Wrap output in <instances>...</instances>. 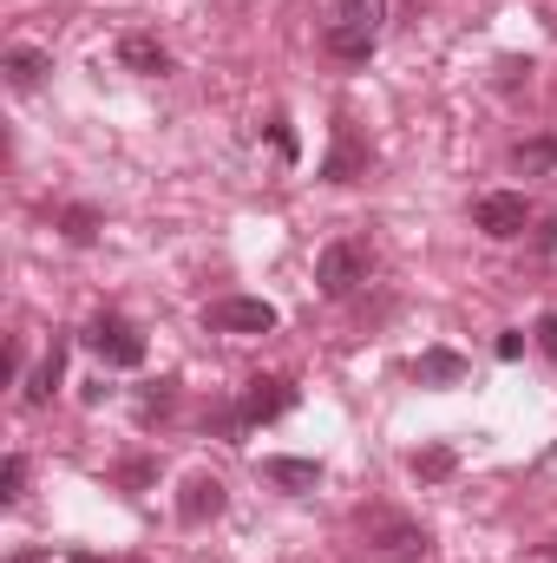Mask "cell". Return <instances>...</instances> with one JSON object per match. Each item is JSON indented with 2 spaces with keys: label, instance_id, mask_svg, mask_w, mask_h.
I'll list each match as a JSON object with an SVG mask.
<instances>
[{
  "label": "cell",
  "instance_id": "1",
  "mask_svg": "<svg viewBox=\"0 0 557 563\" xmlns=\"http://www.w3.org/2000/svg\"><path fill=\"white\" fill-rule=\"evenodd\" d=\"M381 13H387V0H335V13H328V53L335 59H368L374 40H381Z\"/></svg>",
  "mask_w": 557,
  "mask_h": 563
},
{
  "label": "cell",
  "instance_id": "2",
  "mask_svg": "<svg viewBox=\"0 0 557 563\" xmlns=\"http://www.w3.org/2000/svg\"><path fill=\"white\" fill-rule=\"evenodd\" d=\"M374 269V256H368V243H328L321 250V263H315V282H321V295L328 301H348L361 282Z\"/></svg>",
  "mask_w": 557,
  "mask_h": 563
},
{
  "label": "cell",
  "instance_id": "3",
  "mask_svg": "<svg viewBox=\"0 0 557 563\" xmlns=\"http://www.w3.org/2000/svg\"><path fill=\"white\" fill-rule=\"evenodd\" d=\"M86 347H92L106 367H144V334L125 314H92V321H86Z\"/></svg>",
  "mask_w": 557,
  "mask_h": 563
},
{
  "label": "cell",
  "instance_id": "4",
  "mask_svg": "<svg viewBox=\"0 0 557 563\" xmlns=\"http://www.w3.org/2000/svg\"><path fill=\"white\" fill-rule=\"evenodd\" d=\"M472 223H479L492 243H512V236H525L532 203H525L518 190H492V197H479V203H472Z\"/></svg>",
  "mask_w": 557,
  "mask_h": 563
},
{
  "label": "cell",
  "instance_id": "5",
  "mask_svg": "<svg viewBox=\"0 0 557 563\" xmlns=\"http://www.w3.org/2000/svg\"><path fill=\"white\" fill-rule=\"evenodd\" d=\"M361 531H368V544L381 558H426V531L394 518V511H361Z\"/></svg>",
  "mask_w": 557,
  "mask_h": 563
},
{
  "label": "cell",
  "instance_id": "6",
  "mask_svg": "<svg viewBox=\"0 0 557 563\" xmlns=\"http://www.w3.org/2000/svg\"><path fill=\"white\" fill-rule=\"evenodd\" d=\"M204 321H210L217 334H270V328H276V308L256 301V295H223V301H210Z\"/></svg>",
  "mask_w": 557,
  "mask_h": 563
},
{
  "label": "cell",
  "instance_id": "7",
  "mask_svg": "<svg viewBox=\"0 0 557 563\" xmlns=\"http://www.w3.org/2000/svg\"><path fill=\"white\" fill-rule=\"evenodd\" d=\"M217 511H223V478L190 472V478H184V492H177V518H184V525H210Z\"/></svg>",
  "mask_w": 557,
  "mask_h": 563
},
{
  "label": "cell",
  "instance_id": "8",
  "mask_svg": "<svg viewBox=\"0 0 557 563\" xmlns=\"http://www.w3.org/2000/svg\"><path fill=\"white\" fill-rule=\"evenodd\" d=\"M295 407V387L288 380H250V394H243V407H237V420L243 426H263V420H276V413H288Z\"/></svg>",
  "mask_w": 557,
  "mask_h": 563
},
{
  "label": "cell",
  "instance_id": "9",
  "mask_svg": "<svg viewBox=\"0 0 557 563\" xmlns=\"http://www.w3.org/2000/svg\"><path fill=\"white\" fill-rule=\"evenodd\" d=\"M361 170H368V151L354 139V125H335V151L321 157V177H328V184H354Z\"/></svg>",
  "mask_w": 557,
  "mask_h": 563
},
{
  "label": "cell",
  "instance_id": "10",
  "mask_svg": "<svg viewBox=\"0 0 557 563\" xmlns=\"http://www.w3.org/2000/svg\"><path fill=\"white\" fill-rule=\"evenodd\" d=\"M119 66H125V73H144V79H157V73H171V53H164L151 33H125V40H119Z\"/></svg>",
  "mask_w": 557,
  "mask_h": 563
},
{
  "label": "cell",
  "instance_id": "11",
  "mask_svg": "<svg viewBox=\"0 0 557 563\" xmlns=\"http://www.w3.org/2000/svg\"><path fill=\"white\" fill-rule=\"evenodd\" d=\"M46 73H53V59H46L40 46H13V53H7V86H13V92H33Z\"/></svg>",
  "mask_w": 557,
  "mask_h": 563
},
{
  "label": "cell",
  "instance_id": "12",
  "mask_svg": "<svg viewBox=\"0 0 557 563\" xmlns=\"http://www.w3.org/2000/svg\"><path fill=\"white\" fill-rule=\"evenodd\" d=\"M59 374H66V341H53L46 361L33 367V380H26V407H46V400L59 394Z\"/></svg>",
  "mask_w": 557,
  "mask_h": 563
},
{
  "label": "cell",
  "instance_id": "13",
  "mask_svg": "<svg viewBox=\"0 0 557 563\" xmlns=\"http://www.w3.org/2000/svg\"><path fill=\"white\" fill-rule=\"evenodd\" d=\"M263 478L282 485V492H308V485L321 478V465H315V459H263Z\"/></svg>",
  "mask_w": 557,
  "mask_h": 563
},
{
  "label": "cell",
  "instance_id": "14",
  "mask_svg": "<svg viewBox=\"0 0 557 563\" xmlns=\"http://www.w3.org/2000/svg\"><path fill=\"white\" fill-rule=\"evenodd\" d=\"M419 380H426V387H452V380H466V361L446 354V347H426V354H419Z\"/></svg>",
  "mask_w": 557,
  "mask_h": 563
},
{
  "label": "cell",
  "instance_id": "15",
  "mask_svg": "<svg viewBox=\"0 0 557 563\" xmlns=\"http://www.w3.org/2000/svg\"><path fill=\"white\" fill-rule=\"evenodd\" d=\"M512 164H518V170H551V164H557V144H551V139L512 144Z\"/></svg>",
  "mask_w": 557,
  "mask_h": 563
},
{
  "label": "cell",
  "instance_id": "16",
  "mask_svg": "<svg viewBox=\"0 0 557 563\" xmlns=\"http://www.w3.org/2000/svg\"><path fill=\"white\" fill-rule=\"evenodd\" d=\"M59 230H66V243H92V236H99V217H92L86 203H73V210L59 217Z\"/></svg>",
  "mask_w": 557,
  "mask_h": 563
},
{
  "label": "cell",
  "instance_id": "17",
  "mask_svg": "<svg viewBox=\"0 0 557 563\" xmlns=\"http://www.w3.org/2000/svg\"><path fill=\"white\" fill-rule=\"evenodd\" d=\"M414 472L419 478H452V452L446 445H426V452H414Z\"/></svg>",
  "mask_w": 557,
  "mask_h": 563
},
{
  "label": "cell",
  "instance_id": "18",
  "mask_svg": "<svg viewBox=\"0 0 557 563\" xmlns=\"http://www.w3.org/2000/svg\"><path fill=\"white\" fill-rule=\"evenodd\" d=\"M20 492H26V459L13 452V459L0 465V498H7V505H20Z\"/></svg>",
  "mask_w": 557,
  "mask_h": 563
},
{
  "label": "cell",
  "instance_id": "19",
  "mask_svg": "<svg viewBox=\"0 0 557 563\" xmlns=\"http://www.w3.org/2000/svg\"><path fill=\"white\" fill-rule=\"evenodd\" d=\"M270 139H276V151L295 164V132H288V119H276V125H270Z\"/></svg>",
  "mask_w": 557,
  "mask_h": 563
},
{
  "label": "cell",
  "instance_id": "20",
  "mask_svg": "<svg viewBox=\"0 0 557 563\" xmlns=\"http://www.w3.org/2000/svg\"><path fill=\"white\" fill-rule=\"evenodd\" d=\"M538 347L551 354V367H557V314H545V321H538Z\"/></svg>",
  "mask_w": 557,
  "mask_h": 563
},
{
  "label": "cell",
  "instance_id": "21",
  "mask_svg": "<svg viewBox=\"0 0 557 563\" xmlns=\"http://www.w3.org/2000/svg\"><path fill=\"white\" fill-rule=\"evenodd\" d=\"M13 563H46V558H40V551H20V558H13Z\"/></svg>",
  "mask_w": 557,
  "mask_h": 563
},
{
  "label": "cell",
  "instance_id": "22",
  "mask_svg": "<svg viewBox=\"0 0 557 563\" xmlns=\"http://www.w3.org/2000/svg\"><path fill=\"white\" fill-rule=\"evenodd\" d=\"M545 563H557V538H551V544H545Z\"/></svg>",
  "mask_w": 557,
  "mask_h": 563
},
{
  "label": "cell",
  "instance_id": "23",
  "mask_svg": "<svg viewBox=\"0 0 557 563\" xmlns=\"http://www.w3.org/2000/svg\"><path fill=\"white\" fill-rule=\"evenodd\" d=\"M66 563H99V558H66Z\"/></svg>",
  "mask_w": 557,
  "mask_h": 563
}]
</instances>
